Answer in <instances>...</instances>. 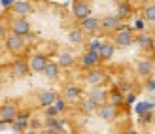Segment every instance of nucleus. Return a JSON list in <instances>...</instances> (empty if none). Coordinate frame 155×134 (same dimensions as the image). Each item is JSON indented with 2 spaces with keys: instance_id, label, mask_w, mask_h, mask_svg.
<instances>
[{
  "instance_id": "f3484780",
  "label": "nucleus",
  "mask_w": 155,
  "mask_h": 134,
  "mask_svg": "<svg viewBox=\"0 0 155 134\" xmlns=\"http://www.w3.org/2000/svg\"><path fill=\"white\" fill-rule=\"evenodd\" d=\"M98 62H100L98 53H91V51H85V53H83V57H81V66H85V68H95Z\"/></svg>"
},
{
  "instance_id": "473e14b6",
  "label": "nucleus",
  "mask_w": 155,
  "mask_h": 134,
  "mask_svg": "<svg viewBox=\"0 0 155 134\" xmlns=\"http://www.w3.org/2000/svg\"><path fill=\"white\" fill-rule=\"evenodd\" d=\"M134 28L140 30V32H144V30H146V21L144 19H136L134 21Z\"/></svg>"
},
{
  "instance_id": "37998d69",
  "label": "nucleus",
  "mask_w": 155,
  "mask_h": 134,
  "mask_svg": "<svg viewBox=\"0 0 155 134\" xmlns=\"http://www.w3.org/2000/svg\"><path fill=\"white\" fill-rule=\"evenodd\" d=\"M153 109H155V104H153Z\"/></svg>"
},
{
  "instance_id": "4be33fe9",
  "label": "nucleus",
  "mask_w": 155,
  "mask_h": 134,
  "mask_svg": "<svg viewBox=\"0 0 155 134\" xmlns=\"http://www.w3.org/2000/svg\"><path fill=\"white\" fill-rule=\"evenodd\" d=\"M57 64H59V68H61V66H63V68H70V66H74V55H72V53H66V51L61 53Z\"/></svg>"
},
{
  "instance_id": "58836bf2",
  "label": "nucleus",
  "mask_w": 155,
  "mask_h": 134,
  "mask_svg": "<svg viewBox=\"0 0 155 134\" xmlns=\"http://www.w3.org/2000/svg\"><path fill=\"white\" fill-rule=\"evenodd\" d=\"M23 134H36L34 130H27V132H23Z\"/></svg>"
},
{
  "instance_id": "f03ea898",
  "label": "nucleus",
  "mask_w": 155,
  "mask_h": 134,
  "mask_svg": "<svg viewBox=\"0 0 155 134\" xmlns=\"http://www.w3.org/2000/svg\"><path fill=\"white\" fill-rule=\"evenodd\" d=\"M133 42H134L133 27H129V25H121V28H119L117 32H115V36H114V44H117L119 47H129Z\"/></svg>"
},
{
  "instance_id": "f8f14e48",
  "label": "nucleus",
  "mask_w": 155,
  "mask_h": 134,
  "mask_svg": "<svg viewBox=\"0 0 155 134\" xmlns=\"http://www.w3.org/2000/svg\"><path fill=\"white\" fill-rule=\"evenodd\" d=\"M27 127H28V113H17L15 121L12 123V130L15 134H23L27 132Z\"/></svg>"
},
{
  "instance_id": "aec40b11",
  "label": "nucleus",
  "mask_w": 155,
  "mask_h": 134,
  "mask_svg": "<svg viewBox=\"0 0 155 134\" xmlns=\"http://www.w3.org/2000/svg\"><path fill=\"white\" fill-rule=\"evenodd\" d=\"M115 6H117V13H115V15H117L121 21L125 19V17H129L130 11H133V6H130L129 2H117Z\"/></svg>"
},
{
  "instance_id": "79ce46f5",
  "label": "nucleus",
  "mask_w": 155,
  "mask_h": 134,
  "mask_svg": "<svg viewBox=\"0 0 155 134\" xmlns=\"http://www.w3.org/2000/svg\"><path fill=\"white\" fill-rule=\"evenodd\" d=\"M153 123H155V115H153Z\"/></svg>"
},
{
  "instance_id": "5701e85b",
  "label": "nucleus",
  "mask_w": 155,
  "mask_h": 134,
  "mask_svg": "<svg viewBox=\"0 0 155 134\" xmlns=\"http://www.w3.org/2000/svg\"><path fill=\"white\" fill-rule=\"evenodd\" d=\"M68 40H70L74 45H80V44H83V40H85V34L81 32L80 28H72L70 32H68Z\"/></svg>"
},
{
  "instance_id": "9b49d317",
  "label": "nucleus",
  "mask_w": 155,
  "mask_h": 134,
  "mask_svg": "<svg viewBox=\"0 0 155 134\" xmlns=\"http://www.w3.org/2000/svg\"><path fill=\"white\" fill-rule=\"evenodd\" d=\"M97 112H98V117H100V119H104V121H114L115 117H117V108L112 106V104H108V102L100 106Z\"/></svg>"
},
{
  "instance_id": "a19ab883",
  "label": "nucleus",
  "mask_w": 155,
  "mask_h": 134,
  "mask_svg": "<svg viewBox=\"0 0 155 134\" xmlns=\"http://www.w3.org/2000/svg\"><path fill=\"white\" fill-rule=\"evenodd\" d=\"M0 51H2V44H0Z\"/></svg>"
},
{
  "instance_id": "f704fd0d",
  "label": "nucleus",
  "mask_w": 155,
  "mask_h": 134,
  "mask_svg": "<svg viewBox=\"0 0 155 134\" xmlns=\"http://www.w3.org/2000/svg\"><path fill=\"white\" fill-rule=\"evenodd\" d=\"M2 8H6V10H12V4H13V0H2Z\"/></svg>"
},
{
  "instance_id": "f257e3e1",
  "label": "nucleus",
  "mask_w": 155,
  "mask_h": 134,
  "mask_svg": "<svg viewBox=\"0 0 155 134\" xmlns=\"http://www.w3.org/2000/svg\"><path fill=\"white\" fill-rule=\"evenodd\" d=\"M8 32H12L15 36L27 38L30 34V23L25 17H12L8 21Z\"/></svg>"
},
{
  "instance_id": "1a4fd4ad",
  "label": "nucleus",
  "mask_w": 155,
  "mask_h": 134,
  "mask_svg": "<svg viewBox=\"0 0 155 134\" xmlns=\"http://www.w3.org/2000/svg\"><path fill=\"white\" fill-rule=\"evenodd\" d=\"M80 30L83 34H95L97 30H100V19L98 17H87V19H83L80 23Z\"/></svg>"
},
{
  "instance_id": "4c0bfd02",
  "label": "nucleus",
  "mask_w": 155,
  "mask_h": 134,
  "mask_svg": "<svg viewBox=\"0 0 155 134\" xmlns=\"http://www.w3.org/2000/svg\"><path fill=\"white\" fill-rule=\"evenodd\" d=\"M123 134H136V132H134V130H125Z\"/></svg>"
},
{
  "instance_id": "7c9ffc66",
  "label": "nucleus",
  "mask_w": 155,
  "mask_h": 134,
  "mask_svg": "<svg viewBox=\"0 0 155 134\" xmlns=\"http://www.w3.org/2000/svg\"><path fill=\"white\" fill-rule=\"evenodd\" d=\"M44 115L45 119H53V117H59V112L53 106H49V108H44Z\"/></svg>"
},
{
  "instance_id": "bb28decb",
  "label": "nucleus",
  "mask_w": 155,
  "mask_h": 134,
  "mask_svg": "<svg viewBox=\"0 0 155 134\" xmlns=\"http://www.w3.org/2000/svg\"><path fill=\"white\" fill-rule=\"evenodd\" d=\"M81 109H83L85 113H95L97 109H98V106H97V104H95V102H93V100L85 98V100L81 102Z\"/></svg>"
},
{
  "instance_id": "393cba45",
  "label": "nucleus",
  "mask_w": 155,
  "mask_h": 134,
  "mask_svg": "<svg viewBox=\"0 0 155 134\" xmlns=\"http://www.w3.org/2000/svg\"><path fill=\"white\" fill-rule=\"evenodd\" d=\"M142 19H144V21H151V23H155V4H146V6H144Z\"/></svg>"
},
{
  "instance_id": "ea45409f",
  "label": "nucleus",
  "mask_w": 155,
  "mask_h": 134,
  "mask_svg": "<svg viewBox=\"0 0 155 134\" xmlns=\"http://www.w3.org/2000/svg\"><path fill=\"white\" fill-rule=\"evenodd\" d=\"M2 129H6V123H0V130H2Z\"/></svg>"
},
{
  "instance_id": "7ed1b4c3",
  "label": "nucleus",
  "mask_w": 155,
  "mask_h": 134,
  "mask_svg": "<svg viewBox=\"0 0 155 134\" xmlns=\"http://www.w3.org/2000/svg\"><path fill=\"white\" fill-rule=\"evenodd\" d=\"M25 40H23L21 36H15V34H12V32H8L6 34V38H4V47L10 53H13V55H19V53H23V49H25Z\"/></svg>"
},
{
  "instance_id": "c03bdc74",
  "label": "nucleus",
  "mask_w": 155,
  "mask_h": 134,
  "mask_svg": "<svg viewBox=\"0 0 155 134\" xmlns=\"http://www.w3.org/2000/svg\"><path fill=\"white\" fill-rule=\"evenodd\" d=\"M0 68H2V66H0Z\"/></svg>"
},
{
  "instance_id": "dca6fc26",
  "label": "nucleus",
  "mask_w": 155,
  "mask_h": 134,
  "mask_svg": "<svg viewBox=\"0 0 155 134\" xmlns=\"http://www.w3.org/2000/svg\"><path fill=\"white\" fill-rule=\"evenodd\" d=\"M114 53H115V45L112 42H102V47H100V51H98V59L100 60H110L114 57Z\"/></svg>"
},
{
  "instance_id": "a211bd4d",
  "label": "nucleus",
  "mask_w": 155,
  "mask_h": 134,
  "mask_svg": "<svg viewBox=\"0 0 155 134\" xmlns=\"http://www.w3.org/2000/svg\"><path fill=\"white\" fill-rule=\"evenodd\" d=\"M42 74L48 77V80H55V77L59 76V64H57V62H53V60H48V64H45Z\"/></svg>"
},
{
  "instance_id": "2f4dec72",
  "label": "nucleus",
  "mask_w": 155,
  "mask_h": 134,
  "mask_svg": "<svg viewBox=\"0 0 155 134\" xmlns=\"http://www.w3.org/2000/svg\"><path fill=\"white\" fill-rule=\"evenodd\" d=\"M6 34H8V23L0 17V40H4Z\"/></svg>"
},
{
  "instance_id": "a878e982",
  "label": "nucleus",
  "mask_w": 155,
  "mask_h": 134,
  "mask_svg": "<svg viewBox=\"0 0 155 134\" xmlns=\"http://www.w3.org/2000/svg\"><path fill=\"white\" fill-rule=\"evenodd\" d=\"M153 109V102H140V104H136V108H134V112L138 113V115H144V113H148V112H151Z\"/></svg>"
},
{
  "instance_id": "412c9836",
  "label": "nucleus",
  "mask_w": 155,
  "mask_h": 134,
  "mask_svg": "<svg viewBox=\"0 0 155 134\" xmlns=\"http://www.w3.org/2000/svg\"><path fill=\"white\" fill-rule=\"evenodd\" d=\"M78 98H80V87H76V85H68V87H64V100L76 102Z\"/></svg>"
},
{
  "instance_id": "2eb2a0df",
  "label": "nucleus",
  "mask_w": 155,
  "mask_h": 134,
  "mask_svg": "<svg viewBox=\"0 0 155 134\" xmlns=\"http://www.w3.org/2000/svg\"><path fill=\"white\" fill-rule=\"evenodd\" d=\"M104 77H106V74L102 72V70L93 68V70H89V74L85 76V81H87L89 85H93V87H98V85L104 81Z\"/></svg>"
},
{
  "instance_id": "6ab92c4d",
  "label": "nucleus",
  "mask_w": 155,
  "mask_h": 134,
  "mask_svg": "<svg viewBox=\"0 0 155 134\" xmlns=\"http://www.w3.org/2000/svg\"><path fill=\"white\" fill-rule=\"evenodd\" d=\"M136 72L144 76V77H150L151 72H153V64H151V60H140L136 64Z\"/></svg>"
},
{
  "instance_id": "20e7f679",
  "label": "nucleus",
  "mask_w": 155,
  "mask_h": 134,
  "mask_svg": "<svg viewBox=\"0 0 155 134\" xmlns=\"http://www.w3.org/2000/svg\"><path fill=\"white\" fill-rule=\"evenodd\" d=\"M19 109L13 102H6V104H0V123H6V125H12L17 117Z\"/></svg>"
},
{
  "instance_id": "39448f33",
  "label": "nucleus",
  "mask_w": 155,
  "mask_h": 134,
  "mask_svg": "<svg viewBox=\"0 0 155 134\" xmlns=\"http://www.w3.org/2000/svg\"><path fill=\"white\" fill-rule=\"evenodd\" d=\"M123 21L117 17V15H104L102 19H100V30H104V32H117L121 28Z\"/></svg>"
},
{
  "instance_id": "4468645a",
  "label": "nucleus",
  "mask_w": 155,
  "mask_h": 134,
  "mask_svg": "<svg viewBox=\"0 0 155 134\" xmlns=\"http://www.w3.org/2000/svg\"><path fill=\"white\" fill-rule=\"evenodd\" d=\"M89 100H93L95 104L100 108L102 104H106V98H108V93L104 91V89H100V87H93L91 91H89V96H87Z\"/></svg>"
},
{
  "instance_id": "72a5a7b5",
  "label": "nucleus",
  "mask_w": 155,
  "mask_h": 134,
  "mask_svg": "<svg viewBox=\"0 0 155 134\" xmlns=\"http://www.w3.org/2000/svg\"><path fill=\"white\" fill-rule=\"evenodd\" d=\"M134 100H136V94H134V93H129V94H127V98H125L127 104H133Z\"/></svg>"
},
{
  "instance_id": "c756f323",
  "label": "nucleus",
  "mask_w": 155,
  "mask_h": 134,
  "mask_svg": "<svg viewBox=\"0 0 155 134\" xmlns=\"http://www.w3.org/2000/svg\"><path fill=\"white\" fill-rule=\"evenodd\" d=\"M100 47H102V42L95 38V40H91V42H89V49H87V51H91V53H98V51H100Z\"/></svg>"
},
{
  "instance_id": "c85d7f7f",
  "label": "nucleus",
  "mask_w": 155,
  "mask_h": 134,
  "mask_svg": "<svg viewBox=\"0 0 155 134\" xmlns=\"http://www.w3.org/2000/svg\"><path fill=\"white\" fill-rule=\"evenodd\" d=\"M53 108H55L59 113H63L64 109H66V100H64V98H59V96H57V100L53 102Z\"/></svg>"
},
{
  "instance_id": "cd10ccee",
  "label": "nucleus",
  "mask_w": 155,
  "mask_h": 134,
  "mask_svg": "<svg viewBox=\"0 0 155 134\" xmlns=\"http://www.w3.org/2000/svg\"><path fill=\"white\" fill-rule=\"evenodd\" d=\"M136 42L140 44V47H151L153 38H151V36H148V34H140V36L136 38Z\"/></svg>"
},
{
  "instance_id": "0eeeda50",
  "label": "nucleus",
  "mask_w": 155,
  "mask_h": 134,
  "mask_svg": "<svg viewBox=\"0 0 155 134\" xmlns=\"http://www.w3.org/2000/svg\"><path fill=\"white\" fill-rule=\"evenodd\" d=\"M10 72H12L13 77H25V76L28 74V62H27L25 59L17 57V59H15L12 64H10Z\"/></svg>"
},
{
  "instance_id": "e433bc0d",
  "label": "nucleus",
  "mask_w": 155,
  "mask_h": 134,
  "mask_svg": "<svg viewBox=\"0 0 155 134\" xmlns=\"http://www.w3.org/2000/svg\"><path fill=\"white\" fill-rule=\"evenodd\" d=\"M4 81H6V80H4V76H2V72H0V87H2V85H4Z\"/></svg>"
},
{
  "instance_id": "ddd939ff",
  "label": "nucleus",
  "mask_w": 155,
  "mask_h": 134,
  "mask_svg": "<svg viewBox=\"0 0 155 134\" xmlns=\"http://www.w3.org/2000/svg\"><path fill=\"white\" fill-rule=\"evenodd\" d=\"M55 100H57V93L51 91V89H45V91H42L40 94H38V104H40L42 108L53 106V102H55Z\"/></svg>"
},
{
  "instance_id": "6e6552de",
  "label": "nucleus",
  "mask_w": 155,
  "mask_h": 134,
  "mask_svg": "<svg viewBox=\"0 0 155 134\" xmlns=\"http://www.w3.org/2000/svg\"><path fill=\"white\" fill-rule=\"evenodd\" d=\"M72 13H74V17L76 19H80V23L83 21V19H87V17H91V4H87V2H74L72 4Z\"/></svg>"
},
{
  "instance_id": "c9c22d12",
  "label": "nucleus",
  "mask_w": 155,
  "mask_h": 134,
  "mask_svg": "<svg viewBox=\"0 0 155 134\" xmlns=\"http://www.w3.org/2000/svg\"><path fill=\"white\" fill-rule=\"evenodd\" d=\"M146 87H148V91L155 93V81H153V80H150V81H148V85H146Z\"/></svg>"
},
{
  "instance_id": "9d476101",
  "label": "nucleus",
  "mask_w": 155,
  "mask_h": 134,
  "mask_svg": "<svg viewBox=\"0 0 155 134\" xmlns=\"http://www.w3.org/2000/svg\"><path fill=\"white\" fill-rule=\"evenodd\" d=\"M27 62H28V70H30V72L42 74L44 68H45V64H48V59H45L44 55H32Z\"/></svg>"
},
{
  "instance_id": "b1692460",
  "label": "nucleus",
  "mask_w": 155,
  "mask_h": 134,
  "mask_svg": "<svg viewBox=\"0 0 155 134\" xmlns=\"http://www.w3.org/2000/svg\"><path fill=\"white\" fill-rule=\"evenodd\" d=\"M123 102H125V98H123V94H121V91L119 89H112L110 91V102H108V104H112V106H121Z\"/></svg>"
},
{
  "instance_id": "423d86ee",
  "label": "nucleus",
  "mask_w": 155,
  "mask_h": 134,
  "mask_svg": "<svg viewBox=\"0 0 155 134\" xmlns=\"http://www.w3.org/2000/svg\"><path fill=\"white\" fill-rule=\"evenodd\" d=\"M34 10V6L27 2V0H15V2L12 4V15L13 17H25L27 19V15H30Z\"/></svg>"
}]
</instances>
